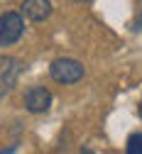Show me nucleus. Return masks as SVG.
<instances>
[{
    "label": "nucleus",
    "instance_id": "obj_1",
    "mask_svg": "<svg viewBox=\"0 0 142 154\" xmlns=\"http://www.w3.org/2000/svg\"><path fill=\"white\" fill-rule=\"evenodd\" d=\"M25 34V15L22 12H3L0 15V47H12Z\"/></svg>",
    "mask_w": 142,
    "mask_h": 154
},
{
    "label": "nucleus",
    "instance_id": "obj_2",
    "mask_svg": "<svg viewBox=\"0 0 142 154\" xmlns=\"http://www.w3.org/2000/svg\"><path fill=\"white\" fill-rule=\"evenodd\" d=\"M22 71H25V64L20 59L8 56V54H0V98H5L8 93L15 91Z\"/></svg>",
    "mask_w": 142,
    "mask_h": 154
},
{
    "label": "nucleus",
    "instance_id": "obj_3",
    "mask_svg": "<svg viewBox=\"0 0 142 154\" xmlns=\"http://www.w3.org/2000/svg\"><path fill=\"white\" fill-rule=\"evenodd\" d=\"M84 66H81V61L76 59H54L52 66H49V76L56 81V83H64V86H71V83H78L81 79H84Z\"/></svg>",
    "mask_w": 142,
    "mask_h": 154
},
{
    "label": "nucleus",
    "instance_id": "obj_4",
    "mask_svg": "<svg viewBox=\"0 0 142 154\" xmlns=\"http://www.w3.org/2000/svg\"><path fill=\"white\" fill-rule=\"evenodd\" d=\"M49 105H52V93L44 86H32L25 93V108H27V112H32V115L47 112Z\"/></svg>",
    "mask_w": 142,
    "mask_h": 154
},
{
    "label": "nucleus",
    "instance_id": "obj_5",
    "mask_svg": "<svg viewBox=\"0 0 142 154\" xmlns=\"http://www.w3.org/2000/svg\"><path fill=\"white\" fill-rule=\"evenodd\" d=\"M22 15L32 22H44L52 15V3L49 0H25L22 3Z\"/></svg>",
    "mask_w": 142,
    "mask_h": 154
},
{
    "label": "nucleus",
    "instance_id": "obj_6",
    "mask_svg": "<svg viewBox=\"0 0 142 154\" xmlns=\"http://www.w3.org/2000/svg\"><path fill=\"white\" fill-rule=\"evenodd\" d=\"M128 154H142V132H132L128 137Z\"/></svg>",
    "mask_w": 142,
    "mask_h": 154
},
{
    "label": "nucleus",
    "instance_id": "obj_7",
    "mask_svg": "<svg viewBox=\"0 0 142 154\" xmlns=\"http://www.w3.org/2000/svg\"><path fill=\"white\" fill-rule=\"evenodd\" d=\"M135 29H142V0H140V15L135 20Z\"/></svg>",
    "mask_w": 142,
    "mask_h": 154
},
{
    "label": "nucleus",
    "instance_id": "obj_8",
    "mask_svg": "<svg viewBox=\"0 0 142 154\" xmlns=\"http://www.w3.org/2000/svg\"><path fill=\"white\" fill-rule=\"evenodd\" d=\"M137 112H140V120H142V100H140V108H137Z\"/></svg>",
    "mask_w": 142,
    "mask_h": 154
},
{
    "label": "nucleus",
    "instance_id": "obj_9",
    "mask_svg": "<svg viewBox=\"0 0 142 154\" xmlns=\"http://www.w3.org/2000/svg\"><path fill=\"white\" fill-rule=\"evenodd\" d=\"M74 3H91V0H74Z\"/></svg>",
    "mask_w": 142,
    "mask_h": 154
}]
</instances>
